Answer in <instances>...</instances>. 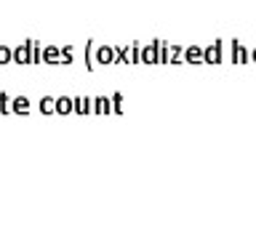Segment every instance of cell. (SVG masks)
I'll return each instance as SVG.
<instances>
[{"label":"cell","mask_w":256,"mask_h":250,"mask_svg":"<svg viewBox=\"0 0 256 250\" xmlns=\"http://www.w3.org/2000/svg\"><path fill=\"white\" fill-rule=\"evenodd\" d=\"M8 59V51H6V48H0V61H6Z\"/></svg>","instance_id":"obj_1"}]
</instances>
